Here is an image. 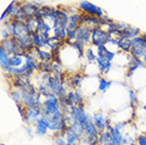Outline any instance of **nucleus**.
<instances>
[{
	"label": "nucleus",
	"mask_w": 146,
	"mask_h": 145,
	"mask_svg": "<svg viewBox=\"0 0 146 145\" xmlns=\"http://www.w3.org/2000/svg\"><path fill=\"white\" fill-rule=\"evenodd\" d=\"M95 62H96V65H98V69H99L100 73H101L102 75H106L107 73L111 70V68H112L111 62L104 57H99V56H98Z\"/></svg>",
	"instance_id": "nucleus-18"
},
{
	"label": "nucleus",
	"mask_w": 146,
	"mask_h": 145,
	"mask_svg": "<svg viewBox=\"0 0 146 145\" xmlns=\"http://www.w3.org/2000/svg\"><path fill=\"white\" fill-rule=\"evenodd\" d=\"M141 34H142V32H141V30H140L139 28L128 25L127 27L122 31V36H121V38L133 39V38H135V37L141 35Z\"/></svg>",
	"instance_id": "nucleus-17"
},
{
	"label": "nucleus",
	"mask_w": 146,
	"mask_h": 145,
	"mask_svg": "<svg viewBox=\"0 0 146 145\" xmlns=\"http://www.w3.org/2000/svg\"><path fill=\"white\" fill-rule=\"evenodd\" d=\"M143 66H145V64H144L142 58L135 57V56L130 55L129 63H128V66H127V75L128 76L131 75L132 73L135 72L139 67H143Z\"/></svg>",
	"instance_id": "nucleus-19"
},
{
	"label": "nucleus",
	"mask_w": 146,
	"mask_h": 145,
	"mask_svg": "<svg viewBox=\"0 0 146 145\" xmlns=\"http://www.w3.org/2000/svg\"><path fill=\"white\" fill-rule=\"evenodd\" d=\"M127 23H125V22H121V21H115V28H117L119 31H123V30L127 27Z\"/></svg>",
	"instance_id": "nucleus-37"
},
{
	"label": "nucleus",
	"mask_w": 146,
	"mask_h": 145,
	"mask_svg": "<svg viewBox=\"0 0 146 145\" xmlns=\"http://www.w3.org/2000/svg\"><path fill=\"white\" fill-rule=\"evenodd\" d=\"M42 108V113L47 116H50L54 113L58 112L62 110V104L59 98L55 93H51L48 98H44L41 104Z\"/></svg>",
	"instance_id": "nucleus-1"
},
{
	"label": "nucleus",
	"mask_w": 146,
	"mask_h": 145,
	"mask_svg": "<svg viewBox=\"0 0 146 145\" xmlns=\"http://www.w3.org/2000/svg\"><path fill=\"white\" fill-rule=\"evenodd\" d=\"M104 145H114L112 143V142H108V143H106V144H104Z\"/></svg>",
	"instance_id": "nucleus-42"
},
{
	"label": "nucleus",
	"mask_w": 146,
	"mask_h": 145,
	"mask_svg": "<svg viewBox=\"0 0 146 145\" xmlns=\"http://www.w3.org/2000/svg\"><path fill=\"white\" fill-rule=\"evenodd\" d=\"M110 138H111V136H110V132L107 130H104V131H101L100 132V136H99V144H106L108 142H110Z\"/></svg>",
	"instance_id": "nucleus-31"
},
{
	"label": "nucleus",
	"mask_w": 146,
	"mask_h": 145,
	"mask_svg": "<svg viewBox=\"0 0 146 145\" xmlns=\"http://www.w3.org/2000/svg\"><path fill=\"white\" fill-rule=\"evenodd\" d=\"M128 94H129V101H130V106H131V108L133 109V111H135V107L137 105L139 104V100H138V95L135 93V90H132V89H129L128 90Z\"/></svg>",
	"instance_id": "nucleus-29"
},
{
	"label": "nucleus",
	"mask_w": 146,
	"mask_h": 145,
	"mask_svg": "<svg viewBox=\"0 0 146 145\" xmlns=\"http://www.w3.org/2000/svg\"><path fill=\"white\" fill-rule=\"evenodd\" d=\"M0 46L3 48L4 50L7 51L10 55H15V54L23 55L21 49H20V47H19V45L17 44V41H16L14 38H12V37L7 38V39H2L1 40Z\"/></svg>",
	"instance_id": "nucleus-7"
},
{
	"label": "nucleus",
	"mask_w": 146,
	"mask_h": 145,
	"mask_svg": "<svg viewBox=\"0 0 146 145\" xmlns=\"http://www.w3.org/2000/svg\"><path fill=\"white\" fill-rule=\"evenodd\" d=\"M55 37H57L60 40L67 39V27L66 25H59L53 29V34Z\"/></svg>",
	"instance_id": "nucleus-24"
},
{
	"label": "nucleus",
	"mask_w": 146,
	"mask_h": 145,
	"mask_svg": "<svg viewBox=\"0 0 146 145\" xmlns=\"http://www.w3.org/2000/svg\"><path fill=\"white\" fill-rule=\"evenodd\" d=\"M80 145H84V144H80Z\"/></svg>",
	"instance_id": "nucleus-45"
},
{
	"label": "nucleus",
	"mask_w": 146,
	"mask_h": 145,
	"mask_svg": "<svg viewBox=\"0 0 146 145\" xmlns=\"http://www.w3.org/2000/svg\"><path fill=\"white\" fill-rule=\"evenodd\" d=\"M92 120H93L94 124L96 125V127L99 128L100 131L106 130L107 126L110 125V120L109 119H107L106 116H104V113L101 112V111H98V112L93 113Z\"/></svg>",
	"instance_id": "nucleus-13"
},
{
	"label": "nucleus",
	"mask_w": 146,
	"mask_h": 145,
	"mask_svg": "<svg viewBox=\"0 0 146 145\" xmlns=\"http://www.w3.org/2000/svg\"><path fill=\"white\" fill-rule=\"evenodd\" d=\"M85 25V27H87V28H89L90 30L93 31V30L96 29V28L102 27V23H101V18H100V17L84 14L83 20H82V25Z\"/></svg>",
	"instance_id": "nucleus-14"
},
{
	"label": "nucleus",
	"mask_w": 146,
	"mask_h": 145,
	"mask_svg": "<svg viewBox=\"0 0 146 145\" xmlns=\"http://www.w3.org/2000/svg\"><path fill=\"white\" fill-rule=\"evenodd\" d=\"M76 37H77V29L75 30L67 29V39L76 40Z\"/></svg>",
	"instance_id": "nucleus-33"
},
{
	"label": "nucleus",
	"mask_w": 146,
	"mask_h": 145,
	"mask_svg": "<svg viewBox=\"0 0 146 145\" xmlns=\"http://www.w3.org/2000/svg\"><path fill=\"white\" fill-rule=\"evenodd\" d=\"M67 100L69 105H75V106H84L85 105V98L84 95L82 93L80 89H74L70 90L67 93Z\"/></svg>",
	"instance_id": "nucleus-9"
},
{
	"label": "nucleus",
	"mask_w": 146,
	"mask_h": 145,
	"mask_svg": "<svg viewBox=\"0 0 146 145\" xmlns=\"http://www.w3.org/2000/svg\"><path fill=\"white\" fill-rule=\"evenodd\" d=\"M64 137L66 139L67 145H80V140L77 138L75 134H73L72 132L66 130L65 134H64Z\"/></svg>",
	"instance_id": "nucleus-25"
},
{
	"label": "nucleus",
	"mask_w": 146,
	"mask_h": 145,
	"mask_svg": "<svg viewBox=\"0 0 146 145\" xmlns=\"http://www.w3.org/2000/svg\"><path fill=\"white\" fill-rule=\"evenodd\" d=\"M91 34L92 30H90L89 28L85 27V25H80L77 28V37L76 40L80 41V44L87 47L91 44Z\"/></svg>",
	"instance_id": "nucleus-8"
},
{
	"label": "nucleus",
	"mask_w": 146,
	"mask_h": 145,
	"mask_svg": "<svg viewBox=\"0 0 146 145\" xmlns=\"http://www.w3.org/2000/svg\"><path fill=\"white\" fill-rule=\"evenodd\" d=\"M96 145H103V144H96Z\"/></svg>",
	"instance_id": "nucleus-44"
},
{
	"label": "nucleus",
	"mask_w": 146,
	"mask_h": 145,
	"mask_svg": "<svg viewBox=\"0 0 146 145\" xmlns=\"http://www.w3.org/2000/svg\"><path fill=\"white\" fill-rule=\"evenodd\" d=\"M35 55L38 61H52V52L48 49L42 48H34Z\"/></svg>",
	"instance_id": "nucleus-21"
},
{
	"label": "nucleus",
	"mask_w": 146,
	"mask_h": 145,
	"mask_svg": "<svg viewBox=\"0 0 146 145\" xmlns=\"http://www.w3.org/2000/svg\"><path fill=\"white\" fill-rule=\"evenodd\" d=\"M78 11L82 12L83 14L86 15H92V16H96V17H103L104 16V11L94 3H92L90 1L87 0H83L78 3Z\"/></svg>",
	"instance_id": "nucleus-4"
},
{
	"label": "nucleus",
	"mask_w": 146,
	"mask_h": 145,
	"mask_svg": "<svg viewBox=\"0 0 146 145\" xmlns=\"http://www.w3.org/2000/svg\"><path fill=\"white\" fill-rule=\"evenodd\" d=\"M129 145H139V144H138V143H137V142H135V141H133V142H131V143H130V144H129Z\"/></svg>",
	"instance_id": "nucleus-41"
},
{
	"label": "nucleus",
	"mask_w": 146,
	"mask_h": 145,
	"mask_svg": "<svg viewBox=\"0 0 146 145\" xmlns=\"http://www.w3.org/2000/svg\"><path fill=\"white\" fill-rule=\"evenodd\" d=\"M111 85H112L111 80H106L105 77H101L99 82V87L98 88H99V91H101V92H106L111 87Z\"/></svg>",
	"instance_id": "nucleus-27"
},
{
	"label": "nucleus",
	"mask_w": 146,
	"mask_h": 145,
	"mask_svg": "<svg viewBox=\"0 0 146 145\" xmlns=\"http://www.w3.org/2000/svg\"><path fill=\"white\" fill-rule=\"evenodd\" d=\"M11 98H12V100L15 102V104H16V103H21V101H22L21 90L18 89V88H14V89H12L11 90Z\"/></svg>",
	"instance_id": "nucleus-30"
},
{
	"label": "nucleus",
	"mask_w": 146,
	"mask_h": 145,
	"mask_svg": "<svg viewBox=\"0 0 146 145\" xmlns=\"http://www.w3.org/2000/svg\"><path fill=\"white\" fill-rule=\"evenodd\" d=\"M0 36H1V40L7 39V38H10V37H11L10 33H9V31L5 29V27H4V25L1 28V30H0Z\"/></svg>",
	"instance_id": "nucleus-35"
},
{
	"label": "nucleus",
	"mask_w": 146,
	"mask_h": 145,
	"mask_svg": "<svg viewBox=\"0 0 146 145\" xmlns=\"http://www.w3.org/2000/svg\"><path fill=\"white\" fill-rule=\"evenodd\" d=\"M0 145H5V144H3V143H1V144H0Z\"/></svg>",
	"instance_id": "nucleus-43"
},
{
	"label": "nucleus",
	"mask_w": 146,
	"mask_h": 145,
	"mask_svg": "<svg viewBox=\"0 0 146 145\" xmlns=\"http://www.w3.org/2000/svg\"><path fill=\"white\" fill-rule=\"evenodd\" d=\"M10 57H11V55L0 46V67H1L2 71H4L5 73L9 72L12 68L11 64H10Z\"/></svg>",
	"instance_id": "nucleus-16"
},
{
	"label": "nucleus",
	"mask_w": 146,
	"mask_h": 145,
	"mask_svg": "<svg viewBox=\"0 0 146 145\" xmlns=\"http://www.w3.org/2000/svg\"><path fill=\"white\" fill-rule=\"evenodd\" d=\"M109 38V33L107 32V30L103 27L96 28L92 31L91 34V46L93 47H99L101 45H107Z\"/></svg>",
	"instance_id": "nucleus-5"
},
{
	"label": "nucleus",
	"mask_w": 146,
	"mask_h": 145,
	"mask_svg": "<svg viewBox=\"0 0 146 145\" xmlns=\"http://www.w3.org/2000/svg\"><path fill=\"white\" fill-rule=\"evenodd\" d=\"M15 3H16V0H13L11 3L9 4L7 7V9L4 10V12L1 14V17H0V20L2 22H4L5 20L7 19H10V16H11V13H12V10H13V7H14Z\"/></svg>",
	"instance_id": "nucleus-26"
},
{
	"label": "nucleus",
	"mask_w": 146,
	"mask_h": 145,
	"mask_svg": "<svg viewBox=\"0 0 146 145\" xmlns=\"http://www.w3.org/2000/svg\"><path fill=\"white\" fill-rule=\"evenodd\" d=\"M83 80H84V75L80 72H76L73 73L72 75L69 76L68 82H69V85L71 88H73V89H80Z\"/></svg>",
	"instance_id": "nucleus-20"
},
{
	"label": "nucleus",
	"mask_w": 146,
	"mask_h": 145,
	"mask_svg": "<svg viewBox=\"0 0 146 145\" xmlns=\"http://www.w3.org/2000/svg\"><path fill=\"white\" fill-rule=\"evenodd\" d=\"M142 59H143V62H144V64H145V65H146V54L144 55V56H143Z\"/></svg>",
	"instance_id": "nucleus-40"
},
{
	"label": "nucleus",
	"mask_w": 146,
	"mask_h": 145,
	"mask_svg": "<svg viewBox=\"0 0 146 145\" xmlns=\"http://www.w3.org/2000/svg\"><path fill=\"white\" fill-rule=\"evenodd\" d=\"M10 64L14 68H18L25 65V56L22 54H15L11 55L10 57Z\"/></svg>",
	"instance_id": "nucleus-23"
},
{
	"label": "nucleus",
	"mask_w": 146,
	"mask_h": 145,
	"mask_svg": "<svg viewBox=\"0 0 146 145\" xmlns=\"http://www.w3.org/2000/svg\"><path fill=\"white\" fill-rule=\"evenodd\" d=\"M135 142L139 145H146V134H141L135 138Z\"/></svg>",
	"instance_id": "nucleus-36"
},
{
	"label": "nucleus",
	"mask_w": 146,
	"mask_h": 145,
	"mask_svg": "<svg viewBox=\"0 0 146 145\" xmlns=\"http://www.w3.org/2000/svg\"><path fill=\"white\" fill-rule=\"evenodd\" d=\"M146 54V33H142L132 39V47L130 55L135 57L142 58Z\"/></svg>",
	"instance_id": "nucleus-2"
},
{
	"label": "nucleus",
	"mask_w": 146,
	"mask_h": 145,
	"mask_svg": "<svg viewBox=\"0 0 146 145\" xmlns=\"http://www.w3.org/2000/svg\"><path fill=\"white\" fill-rule=\"evenodd\" d=\"M123 145H126V144H123Z\"/></svg>",
	"instance_id": "nucleus-46"
},
{
	"label": "nucleus",
	"mask_w": 146,
	"mask_h": 145,
	"mask_svg": "<svg viewBox=\"0 0 146 145\" xmlns=\"http://www.w3.org/2000/svg\"><path fill=\"white\" fill-rule=\"evenodd\" d=\"M37 19V32L40 33V35L44 38H50L52 36L51 32H53V28H52L51 23L46 20V19L41 18V17H36Z\"/></svg>",
	"instance_id": "nucleus-11"
},
{
	"label": "nucleus",
	"mask_w": 146,
	"mask_h": 145,
	"mask_svg": "<svg viewBox=\"0 0 146 145\" xmlns=\"http://www.w3.org/2000/svg\"><path fill=\"white\" fill-rule=\"evenodd\" d=\"M135 140L130 137V136H124V144H126V145H129L131 142H133Z\"/></svg>",
	"instance_id": "nucleus-39"
},
{
	"label": "nucleus",
	"mask_w": 146,
	"mask_h": 145,
	"mask_svg": "<svg viewBox=\"0 0 146 145\" xmlns=\"http://www.w3.org/2000/svg\"><path fill=\"white\" fill-rule=\"evenodd\" d=\"M101 131L96 127L93 120H90L84 126V138L87 140L88 145L99 144V136Z\"/></svg>",
	"instance_id": "nucleus-3"
},
{
	"label": "nucleus",
	"mask_w": 146,
	"mask_h": 145,
	"mask_svg": "<svg viewBox=\"0 0 146 145\" xmlns=\"http://www.w3.org/2000/svg\"><path fill=\"white\" fill-rule=\"evenodd\" d=\"M20 7L23 12V14L26 15V17H32L37 14V12L39 10V7H37L33 1H25V0H19Z\"/></svg>",
	"instance_id": "nucleus-12"
},
{
	"label": "nucleus",
	"mask_w": 146,
	"mask_h": 145,
	"mask_svg": "<svg viewBox=\"0 0 146 145\" xmlns=\"http://www.w3.org/2000/svg\"><path fill=\"white\" fill-rule=\"evenodd\" d=\"M132 47V39H126V38H120L117 43V49L122 51L123 53L130 54Z\"/></svg>",
	"instance_id": "nucleus-22"
},
{
	"label": "nucleus",
	"mask_w": 146,
	"mask_h": 145,
	"mask_svg": "<svg viewBox=\"0 0 146 145\" xmlns=\"http://www.w3.org/2000/svg\"><path fill=\"white\" fill-rule=\"evenodd\" d=\"M114 57H115V52L107 49L106 52H105V55H104V58H106V59H108L110 62H112L113 59H114Z\"/></svg>",
	"instance_id": "nucleus-34"
},
{
	"label": "nucleus",
	"mask_w": 146,
	"mask_h": 145,
	"mask_svg": "<svg viewBox=\"0 0 146 145\" xmlns=\"http://www.w3.org/2000/svg\"><path fill=\"white\" fill-rule=\"evenodd\" d=\"M49 119L46 114H41V116L39 118V120L37 121V123L34 126V132L36 136H46L49 131Z\"/></svg>",
	"instance_id": "nucleus-10"
},
{
	"label": "nucleus",
	"mask_w": 146,
	"mask_h": 145,
	"mask_svg": "<svg viewBox=\"0 0 146 145\" xmlns=\"http://www.w3.org/2000/svg\"><path fill=\"white\" fill-rule=\"evenodd\" d=\"M56 136L53 138V145H67L66 139L60 132H56Z\"/></svg>",
	"instance_id": "nucleus-32"
},
{
	"label": "nucleus",
	"mask_w": 146,
	"mask_h": 145,
	"mask_svg": "<svg viewBox=\"0 0 146 145\" xmlns=\"http://www.w3.org/2000/svg\"><path fill=\"white\" fill-rule=\"evenodd\" d=\"M85 57L87 59L89 63H92V62H95L96 61V57H98V55L95 54V52L93 51L91 47H87L85 48Z\"/></svg>",
	"instance_id": "nucleus-28"
},
{
	"label": "nucleus",
	"mask_w": 146,
	"mask_h": 145,
	"mask_svg": "<svg viewBox=\"0 0 146 145\" xmlns=\"http://www.w3.org/2000/svg\"><path fill=\"white\" fill-rule=\"evenodd\" d=\"M83 16H84V14H83L82 12H76V13L70 14L69 21H68V25H67V29H69V30L77 29V28L82 25Z\"/></svg>",
	"instance_id": "nucleus-15"
},
{
	"label": "nucleus",
	"mask_w": 146,
	"mask_h": 145,
	"mask_svg": "<svg viewBox=\"0 0 146 145\" xmlns=\"http://www.w3.org/2000/svg\"><path fill=\"white\" fill-rule=\"evenodd\" d=\"M25 130H26L27 134H28L30 136V138H31V139L33 138V137H34V134H35V132H33V130H32V128H31V127L27 125V126L25 127Z\"/></svg>",
	"instance_id": "nucleus-38"
},
{
	"label": "nucleus",
	"mask_w": 146,
	"mask_h": 145,
	"mask_svg": "<svg viewBox=\"0 0 146 145\" xmlns=\"http://www.w3.org/2000/svg\"><path fill=\"white\" fill-rule=\"evenodd\" d=\"M42 114V108L41 106L37 107H32V108H27V114H26V124L28 126H35L37 121L39 120V118Z\"/></svg>",
	"instance_id": "nucleus-6"
}]
</instances>
